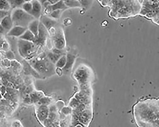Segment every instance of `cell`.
Returning a JSON list of instances; mask_svg holds the SVG:
<instances>
[{
  "mask_svg": "<svg viewBox=\"0 0 159 127\" xmlns=\"http://www.w3.org/2000/svg\"><path fill=\"white\" fill-rule=\"evenodd\" d=\"M158 101L157 99H143L134 105V115L139 126H158Z\"/></svg>",
  "mask_w": 159,
  "mask_h": 127,
  "instance_id": "1",
  "label": "cell"
},
{
  "mask_svg": "<svg viewBox=\"0 0 159 127\" xmlns=\"http://www.w3.org/2000/svg\"><path fill=\"white\" fill-rule=\"evenodd\" d=\"M104 7L109 8V17L116 20L128 18L140 15V0H97Z\"/></svg>",
  "mask_w": 159,
  "mask_h": 127,
  "instance_id": "2",
  "label": "cell"
},
{
  "mask_svg": "<svg viewBox=\"0 0 159 127\" xmlns=\"http://www.w3.org/2000/svg\"><path fill=\"white\" fill-rule=\"evenodd\" d=\"M11 15L14 26H21L26 28L29 23L35 19L22 8L15 9L12 11Z\"/></svg>",
  "mask_w": 159,
  "mask_h": 127,
  "instance_id": "3",
  "label": "cell"
},
{
  "mask_svg": "<svg viewBox=\"0 0 159 127\" xmlns=\"http://www.w3.org/2000/svg\"><path fill=\"white\" fill-rule=\"evenodd\" d=\"M38 47L34 42L19 39L18 42V48L21 55L25 58H31L37 52Z\"/></svg>",
  "mask_w": 159,
  "mask_h": 127,
  "instance_id": "4",
  "label": "cell"
},
{
  "mask_svg": "<svg viewBox=\"0 0 159 127\" xmlns=\"http://www.w3.org/2000/svg\"><path fill=\"white\" fill-rule=\"evenodd\" d=\"M52 40L55 48L62 50L66 46V42L63 31L62 28L57 27L55 29Z\"/></svg>",
  "mask_w": 159,
  "mask_h": 127,
  "instance_id": "5",
  "label": "cell"
},
{
  "mask_svg": "<svg viewBox=\"0 0 159 127\" xmlns=\"http://www.w3.org/2000/svg\"><path fill=\"white\" fill-rule=\"evenodd\" d=\"M49 33L48 30L39 22L38 36L34 43L39 47L44 46L47 42Z\"/></svg>",
  "mask_w": 159,
  "mask_h": 127,
  "instance_id": "6",
  "label": "cell"
},
{
  "mask_svg": "<svg viewBox=\"0 0 159 127\" xmlns=\"http://www.w3.org/2000/svg\"><path fill=\"white\" fill-rule=\"evenodd\" d=\"M44 12L46 15L49 16L53 11L57 10H65L68 8L65 5L63 0H60L56 3L50 5V4L46 5Z\"/></svg>",
  "mask_w": 159,
  "mask_h": 127,
  "instance_id": "7",
  "label": "cell"
},
{
  "mask_svg": "<svg viewBox=\"0 0 159 127\" xmlns=\"http://www.w3.org/2000/svg\"><path fill=\"white\" fill-rule=\"evenodd\" d=\"M40 22L49 32L55 27L57 24L55 19L46 15H42L39 18Z\"/></svg>",
  "mask_w": 159,
  "mask_h": 127,
  "instance_id": "8",
  "label": "cell"
},
{
  "mask_svg": "<svg viewBox=\"0 0 159 127\" xmlns=\"http://www.w3.org/2000/svg\"><path fill=\"white\" fill-rule=\"evenodd\" d=\"M31 2L32 5L31 15L35 19H39L42 15V5L39 0H32Z\"/></svg>",
  "mask_w": 159,
  "mask_h": 127,
  "instance_id": "9",
  "label": "cell"
},
{
  "mask_svg": "<svg viewBox=\"0 0 159 127\" xmlns=\"http://www.w3.org/2000/svg\"><path fill=\"white\" fill-rule=\"evenodd\" d=\"M27 29V28L23 26L15 25L8 32L7 35L8 36L19 38Z\"/></svg>",
  "mask_w": 159,
  "mask_h": 127,
  "instance_id": "10",
  "label": "cell"
},
{
  "mask_svg": "<svg viewBox=\"0 0 159 127\" xmlns=\"http://www.w3.org/2000/svg\"><path fill=\"white\" fill-rule=\"evenodd\" d=\"M1 25L4 30L8 32L14 26L11 15H8L2 19Z\"/></svg>",
  "mask_w": 159,
  "mask_h": 127,
  "instance_id": "11",
  "label": "cell"
},
{
  "mask_svg": "<svg viewBox=\"0 0 159 127\" xmlns=\"http://www.w3.org/2000/svg\"><path fill=\"white\" fill-rule=\"evenodd\" d=\"M39 24V20L35 19L31 22L28 26V29L34 34L36 39L38 36Z\"/></svg>",
  "mask_w": 159,
  "mask_h": 127,
  "instance_id": "12",
  "label": "cell"
},
{
  "mask_svg": "<svg viewBox=\"0 0 159 127\" xmlns=\"http://www.w3.org/2000/svg\"><path fill=\"white\" fill-rule=\"evenodd\" d=\"M48 109L45 105L41 106L37 111L38 117L41 121H44L45 120L48 116Z\"/></svg>",
  "mask_w": 159,
  "mask_h": 127,
  "instance_id": "13",
  "label": "cell"
},
{
  "mask_svg": "<svg viewBox=\"0 0 159 127\" xmlns=\"http://www.w3.org/2000/svg\"><path fill=\"white\" fill-rule=\"evenodd\" d=\"M19 38L25 41L33 42H35L36 40L35 35L28 29L26 30L23 34Z\"/></svg>",
  "mask_w": 159,
  "mask_h": 127,
  "instance_id": "14",
  "label": "cell"
},
{
  "mask_svg": "<svg viewBox=\"0 0 159 127\" xmlns=\"http://www.w3.org/2000/svg\"><path fill=\"white\" fill-rule=\"evenodd\" d=\"M64 2L68 8H80L82 5L80 2L76 0H63Z\"/></svg>",
  "mask_w": 159,
  "mask_h": 127,
  "instance_id": "15",
  "label": "cell"
},
{
  "mask_svg": "<svg viewBox=\"0 0 159 127\" xmlns=\"http://www.w3.org/2000/svg\"><path fill=\"white\" fill-rule=\"evenodd\" d=\"M62 54H57L53 52H49L47 55V58L52 63L56 64L59 59L62 56Z\"/></svg>",
  "mask_w": 159,
  "mask_h": 127,
  "instance_id": "16",
  "label": "cell"
},
{
  "mask_svg": "<svg viewBox=\"0 0 159 127\" xmlns=\"http://www.w3.org/2000/svg\"><path fill=\"white\" fill-rule=\"evenodd\" d=\"M11 8L10 3L8 0H0V10L8 12Z\"/></svg>",
  "mask_w": 159,
  "mask_h": 127,
  "instance_id": "17",
  "label": "cell"
},
{
  "mask_svg": "<svg viewBox=\"0 0 159 127\" xmlns=\"http://www.w3.org/2000/svg\"><path fill=\"white\" fill-rule=\"evenodd\" d=\"M67 62L63 68L65 69H69L71 68V66L74 64L76 57L74 55L70 54H68L67 55Z\"/></svg>",
  "mask_w": 159,
  "mask_h": 127,
  "instance_id": "18",
  "label": "cell"
},
{
  "mask_svg": "<svg viewBox=\"0 0 159 127\" xmlns=\"http://www.w3.org/2000/svg\"><path fill=\"white\" fill-rule=\"evenodd\" d=\"M67 55H63L59 58L56 64L57 68L63 69L67 62Z\"/></svg>",
  "mask_w": 159,
  "mask_h": 127,
  "instance_id": "19",
  "label": "cell"
},
{
  "mask_svg": "<svg viewBox=\"0 0 159 127\" xmlns=\"http://www.w3.org/2000/svg\"><path fill=\"white\" fill-rule=\"evenodd\" d=\"M22 8L24 11L31 15L32 5L31 2H24L22 4Z\"/></svg>",
  "mask_w": 159,
  "mask_h": 127,
  "instance_id": "20",
  "label": "cell"
},
{
  "mask_svg": "<svg viewBox=\"0 0 159 127\" xmlns=\"http://www.w3.org/2000/svg\"><path fill=\"white\" fill-rule=\"evenodd\" d=\"M64 10H57L52 12L48 16L54 19H58L60 17L63 12Z\"/></svg>",
  "mask_w": 159,
  "mask_h": 127,
  "instance_id": "21",
  "label": "cell"
},
{
  "mask_svg": "<svg viewBox=\"0 0 159 127\" xmlns=\"http://www.w3.org/2000/svg\"><path fill=\"white\" fill-rule=\"evenodd\" d=\"M90 115L87 112H84L80 116V119L83 123L88 122L90 119Z\"/></svg>",
  "mask_w": 159,
  "mask_h": 127,
  "instance_id": "22",
  "label": "cell"
},
{
  "mask_svg": "<svg viewBox=\"0 0 159 127\" xmlns=\"http://www.w3.org/2000/svg\"><path fill=\"white\" fill-rule=\"evenodd\" d=\"M11 125L13 127H22L23 126L21 122L18 120H15L13 121Z\"/></svg>",
  "mask_w": 159,
  "mask_h": 127,
  "instance_id": "23",
  "label": "cell"
},
{
  "mask_svg": "<svg viewBox=\"0 0 159 127\" xmlns=\"http://www.w3.org/2000/svg\"><path fill=\"white\" fill-rule=\"evenodd\" d=\"M8 15V12L0 10V19H2Z\"/></svg>",
  "mask_w": 159,
  "mask_h": 127,
  "instance_id": "24",
  "label": "cell"
},
{
  "mask_svg": "<svg viewBox=\"0 0 159 127\" xmlns=\"http://www.w3.org/2000/svg\"><path fill=\"white\" fill-rule=\"evenodd\" d=\"M56 72L59 76H61L63 75V71L62 69L57 68L56 69Z\"/></svg>",
  "mask_w": 159,
  "mask_h": 127,
  "instance_id": "25",
  "label": "cell"
},
{
  "mask_svg": "<svg viewBox=\"0 0 159 127\" xmlns=\"http://www.w3.org/2000/svg\"><path fill=\"white\" fill-rule=\"evenodd\" d=\"M60 0H47V2L50 5L54 4Z\"/></svg>",
  "mask_w": 159,
  "mask_h": 127,
  "instance_id": "26",
  "label": "cell"
},
{
  "mask_svg": "<svg viewBox=\"0 0 159 127\" xmlns=\"http://www.w3.org/2000/svg\"><path fill=\"white\" fill-rule=\"evenodd\" d=\"M15 2L18 5H22L24 2H25L24 0H15Z\"/></svg>",
  "mask_w": 159,
  "mask_h": 127,
  "instance_id": "27",
  "label": "cell"
},
{
  "mask_svg": "<svg viewBox=\"0 0 159 127\" xmlns=\"http://www.w3.org/2000/svg\"><path fill=\"white\" fill-rule=\"evenodd\" d=\"M39 1L41 3L42 5L47 2V0H39Z\"/></svg>",
  "mask_w": 159,
  "mask_h": 127,
  "instance_id": "28",
  "label": "cell"
},
{
  "mask_svg": "<svg viewBox=\"0 0 159 127\" xmlns=\"http://www.w3.org/2000/svg\"><path fill=\"white\" fill-rule=\"evenodd\" d=\"M32 0H24V2H31Z\"/></svg>",
  "mask_w": 159,
  "mask_h": 127,
  "instance_id": "29",
  "label": "cell"
},
{
  "mask_svg": "<svg viewBox=\"0 0 159 127\" xmlns=\"http://www.w3.org/2000/svg\"><path fill=\"white\" fill-rule=\"evenodd\" d=\"M2 21V19H0V25H1V23Z\"/></svg>",
  "mask_w": 159,
  "mask_h": 127,
  "instance_id": "30",
  "label": "cell"
},
{
  "mask_svg": "<svg viewBox=\"0 0 159 127\" xmlns=\"http://www.w3.org/2000/svg\"><path fill=\"white\" fill-rule=\"evenodd\" d=\"M9 2V1H8Z\"/></svg>",
  "mask_w": 159,
  "mask_h": 127,
  "instance_id": "31",
  "label": "cell"
}]
</instances>
